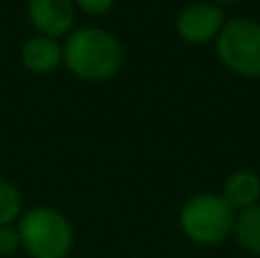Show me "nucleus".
<instances>
[{
  "instance_id": "39448f33",
  "label": "nucleus",
  "mask_w": 260,
  "mask_h": 258,
  "mask_svg": "<svg viewBox=\"0 0 260 258\" xmlns=\"http://www.w3.org/2000/svg\"><path fill=\"white\" fill-rule=\"evenodd\" d=\"M224 9L215 3H192L176 18V32L183 41L192 46H203L217 41L224 27Z\"/></svg>"
},
{
  "instance_id": "0eeeda50",
  "label": "nucleus",
  "mask_w": 260,
  "mask_h": 258,
  "mask_svg": "<svg viewBox=\"0 0 260 258\" xmlns=\"http://www.w3.org/2000/svg\"><path fill=\"white\" fill-rule=\"evenodd\" d=\"M21 62L27 71L32 73H50L64 62L62 57V46L57 39H50V37L37 35L23 44L21 48Z\"/></svg>"
},
{
  "instance_id": "1a4fd4ad",
  "label": "nucleus",
  "mask_w": 260,
  "mask_h": 258,
  "mask_svg": "<svg viewBox=\"0 0 260 258\" xmlns=\"http://www.w3.org/2000/svg\"><path fill=\"white\" fill-rule=\"evenodd\" d=\"M233 236L242 249H247L253 256H260V204L240 210L235 215Z\"/></svg>"
},
{
  "instance_id": "423d86ee",
  "label": "nucleus",
  "mask_w": 260,
  "mask_h": 258,
  "mask_svg": "<svg viewBox=\"0 0 260 258\" xmlns=\"http://www.w3.org/2000/svg\"><path fill=\"white\" fill-rule=\"evenodd\" d=\"M27 18L44 37H69L76 23L73 0H27Z\"/></svg>"
},
{
  "instance_id": "f03ea898",
  "label": "nucleus",
  "mask_w": 260,
  "mask_h": 258,
  "mask_svg": "<svg viewBox=\"0 0 260 258\" xmlns=\"http://www.w3.org/2000/svg\"><path fill=\"white\" fill-rule=\"evenodd\" d=\"M21 247L32 258H67L73 249V227L50 206L30 208L18 222Z\"/></svg>"
},
{
  "instance_id": "f257e3e1",
  "label": "nucleus",
  "mask_w": 260,
  "mask_h": 258,
  "mask_svg": "<svg viewBox=\"0 0 260 258\" xmlns=\"http://www.w3.org/2000/svg\"><path fill=\"white\" fill-rule=\"evenodd\" d=\"M64 64L73 76L89 82H103L117 76L123 62L119 39L103 27H80L62 46Z\"/></svg>"
},
{
  "instance_id": "9d476101",
  "label": "nucleus",
  "mask_w": 260,
  "mask_h": 258,
  "mask_svg": "<svg viewBox=\"0 0 260 258\" xmlns=\"http://www.w3.org/2000/svg\"><path fill=\"white\" fill-rule=\"evenodd\" d=\"M21 215V192L16 185L0 178V227H7Z\"/></svg>"
},
{
  "instance_id": "20e7f679",
  "label": "nucleus",
  "mask_w": 260,
  "mask_h": 258,
  "mask_svg": "<svg viewBox=\"0 0 260 258\" xmlns=\"http://www.w3.org/2000/svg\"><path fill=\"white\" fill-rule=\"evenodd\" d=\"M217 57L240 78H260V23L253 18H229L217 37Z\"/></svg>"
},
{
  "instance_id": "f8f14e48",
  "label": "nucleus",
  "mask_w": 260,
  "mask_h": 258,
  "mask_svg": "<svg viewBox=\"0 0 260 258\" xmlns=\"http://www.w3.org/2000/svg\"><path fill=\"white\" fill-rule=\"evenodd\" d=\"M73 5H76L80 12L85 14H94V16H101V14L110 12L114 5V0H73Z\"/></svg>"
},
{
  "instance_id": "7ed1b4c3",
  "label": "nucleus",
  "mask_w": 260,
  "mask_h": 258,
  "mask_svg": "<svg viewBox=\"0 0 260 258\" xmlns=\"http://www.w3.org/2000/svg\"><path fill=\"white\" fill-rule=\"evenodd\" d=\"M235 210L226 204L221 195H201L189 197L183 204L178 215L180 231L192 242L203 247H212L224 242L233 233L235 227Z\"/></svg>"
},
{
  "instance_id": "9b49d317",
  "label": "nucleus",
  "mask_w": 260,
  "mask_h": 258,
  "mask_svg": "<svg viewBox=\"0 0 260 258\" xmlns=\"http://www.w3.org/2000/svg\"><path fill=\"white\" fill-rule=\"evenodd\" d=\"M21 249V236H18V229H14L12 224L7 227H0V256L7 258Z\"/></svg>"
},
{
  "instance_id": "ddd939ff",
  "label": "nucleus",
  "mask_w": 260,
  "mask_h": 258,
  "mask_svg": "<svg viewBox=\"0 0 260 258\" xmlns=\"http://www.w3.org/2000/svg\"><path fill=\"white\" fill-rule=\"evenodd\" d=\"M235 3H240V0H215V5H219V7H229V5H235Z\"/></svg>"
},
{
  "instance_id": "6e6552de",
  "label": "nucleus",
  "mask_w": 260,
  "mask_h": 258,
  "mask_svg": "<svg viewBox=\"0 0 260 258\" xmlns=\"http://www.w3.org/2000/svg\"><path fill=\"white\" fill-rule=\"evenodd\" d=\"M221 197L233 210H247L260 201V176L249 169H238L224 183Z\"/></svg>"
}]
</instances>
